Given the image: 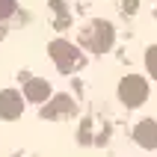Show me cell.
<instances>
[{
	"instance_id": "6da1fadb",
	"label": "cell",
	"mask_w": 157,
	"mask_h": 157,
	"mask_svg": "<svg viewBox=\"0 0 157 157\" xmlns=\"http://www.w3.org/2000/svg\"><path fill=\"white\" fill-rule=\"evenodd\" d=\"M48 53H51V59L53 65L62 71V74H71V71H77L83 68V53H80L77 44H71L68 39H53L51 44H48Z\"/></svg>"
},
{
	"instance_id": "7a4b0ae2",
	"label": "cell",
	"mask_w": 157,
	"mask_h": 157,
	"mask_svg": "<svg viewBox=\"0 0 157 157\" xmlns=\"http://www.w3.org/2000/svg\"><path fill=\"white\" fill-rule=\"evenodd\" d=\"M80 44L89 48L92 53H107L113 48V27L107 24V21H92L89 27H83Z\"/></svg>"
},
{
	"instance_id": "3957f363",
	"label": "cell",
	"mask_w": 157,
	"mask_h": 157,
	"mask_svg": "<svg viewBox=\"0 0 157 157\" xmlns=\"http://www.w3.org/2000/svg\"><path fill=\"white\" fill-rule=\"evenodd\" d=\"M119 101L124 107H142L148 101V80L140 77V74H124L122 83H119Z\"/></svg>"
},
{
	"instance_id": "277c9868",
	"label": "cell",
	"mask_w": 157,
	"mask_h": 157,
	"mask_svg": "<svg viewBox=\"0 0 157 157\" xmlns=\"http://www.w3.org/2000/svg\"><path fill=\"white\" fill-rule=\"evenodd\" d=\"M39 116L42 119H74L77 116V104H74L71 95H51V101H44Z\"/></svg>"
},
{
	"instance_id": "5b68a950",
	"label": "cell",
	"mask_w": 157,
	"mask_h": 157,
	"mask_svg": "<svg viewBox=\"0 0 157 157\" xmlns=\"http://www.w3.org/2000/svg\"><path fill=\"white\" fill-rule=\"evenodd\" d=\"M21 113H24V95L18 89H3L0 92V119L15 122L21 119Z\"/></svg>"
},
{
	"instance_id": "8992f818",
	"label": "cell",
	"mask_w": 157,
	"mask_h": 157,
	"mask_svg": "<svg viewBox=\"0 0 157 157\" xmlns=\"http://www.w3.org/2000/svg\"><path fill=\"white\" fill-rule=\"evenodd\" d=\"M24 101H33V104L51 101V83L44 77H30L24 83Z\"/></svg>"
},
{
	"instance_id": "52a82bcc",
	"label": "cell",
	"mask_w": 157,
	"mask_h": 157,
	"mask_svg": "<svg viewBox=\"0 0 157 157\" xmlns=\"http://www.w3.org/2000/svg\"><path fill=\"white\" fill-rule=\"evenodd\" d=\"M133 142L142 145V148H157V122L154 119H142L136 128H133Z\"/></svg>"
},
{
	"instance_id": "ba28073f",
	"label": "cell",
	"mask_w": 157,
	"mask_h": 157,
	"mask_svg": "<svg viewBox=\"0 0 157 157\" xmlns=\"http://www.w3.org/2000/svg\"><path fill=\"white\" fill-rule=\"evenodd\" d=\"M145 68H148V74L157 80V44H151L148 51H145Z\"/></svg>"
},
{
	"instance_id": "9c48e42d",
	"label": "cell",
	"mask_w": 157,
	"mask_h": 157,
	"mask_svg": "<svg viewBox=\"0 0 157 157\" xmlns=\"http://www.w3.org/2000/svg\"><path fill=\"white\" fill-rule=\"evenodd\" d=\"M15 12H18V3H15V0H0V21L12 18Z\"/></svg>"
},
{
	"instance_id": "30bf717a",
	"label": "cell",
	"mask_w": 157,
	"mask_h": 157,
	"mask_svg": "<svg viewBox=\"0 0 157 157\" xmlns=\"http://www.w3.org/2000/svg\"><path fill=\"white\" fill-rule=\"evenodd\" d=\"M77 140H80V145H89V142H95V136H92V122H89V119L80 124V136H77Z\"/></svg>"
},
{
	"instance_id": "8fae6325",
	"label": "cell",
	"mask_w": 157,
	"mask_h": 157,
	"mask_svg": "<svg viewBox=\"0 0 157 157\" xmlns=\"http://www.w3.org/2000/svg\"><path fill=\"white\" fill-rule=\"evenodd\" d=\"M140 0H124V15H133V9H136Z\"/></svg>"
},
{
	"instance_id": "7c38bea8",
	"label": "cell",
	"mask_w": 157,
	"mask_h": 157,
	"mask_svg": "<svg viewBox=\"0 0 157 157\" xmlns=\"http://www.w3.org/2000/svg\"><path fill=\"white\" fill-rule=\"evenodd\" d=\"M154 18H157V12H154Z\"/></svg>"
}]
</instances>
